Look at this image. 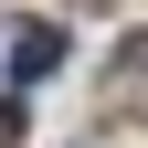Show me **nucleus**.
<instances>
[{
	"label": "nucleus",
	"instance_id": "1",
	"mask_svg": "<svg viewBox=\"0 0 148 148\" xmlns=\"http://www.w3.org/2000/svg\"><path fill=\"white\" fill-rule=\"evenodd\" d=\"M42 74H64V21H21L11 32V85H42Z\"/></svg>",
	"mask_w": 148,
	"mask_h": 148
},
{
	"label": "nucleus",
	"instance_id": "2",
	"mask_svg": "<svg viewBox=\"0 0 148 148\" xmlns=\"http://www.w3.org/2000/svg\"><path fill=\"white\" fill-rule=\"evenodd\" d=\"M11 138H21V95H0V148H11Z\"/></svg>",
	"mask_w": 148,
	"mask_h": 148
},
{
	"label": "nucleus",
	"instance_id": "3",
	"mask_svg": "<svg viewBox=\"0 0 148 148\" xmlns=\"http://www.w3.org/2000/svg\"><path fill=\"white\" fill-rule=\"evenodd\" d=\"M127 64H138V74H148V32H138V53H127Z\"/></svg>",
	"mask_w": 148,
	"mask_h": 148
}]
</instances>
